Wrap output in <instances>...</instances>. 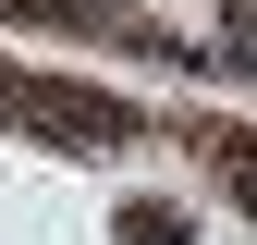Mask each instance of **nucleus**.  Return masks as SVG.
<instances>
[{
	"instance_id": "7ed1b4c3",
	"label": "nucleus",
	"mask_w": 257,
	"mask_h": 245,
	"mask_svg": "<svg viewBox=\"0 0 257 245\" xmlns=\"http://www.w3.org/2000/svg\"><path fill=\"white\" fill-rule=\"evenodd\" d=\"M245 208H257V147H245Z\"/></svg>"
},
{
	"instance_id": "f03ea898",
	"label": "nucleus",
	"mask_w": 257,
	"mask_h": 245,
	"mask_svg": "<svg viewBox=\"0 0 257 245\" xmlns=\"http://www.w3.org/2000/svg\"><path fill=\"white\" fill-rule=\"evenodd\" d=\"M122 245H184V221L172 208H122Z\"/></svg>"
},
{
	"instance_id": "f257e3e1",
	"label": "nucleus",
	"mask_w": 257,
	"mask_h": 245,
	"mask_svg": "<svg viewBox=\"0 0 257 245\" xmlns=\"http://www.w3.org/2000/svg\"><path fill=\"white\" fill-rule=\"evenodd\" d=\"M0 122H25V135H49V147H122V135H135L122 98H98V86H49V74H0Z\"/></svg>"
}]
</instances>
